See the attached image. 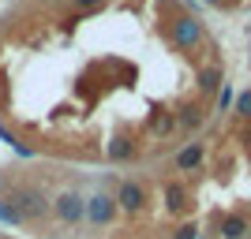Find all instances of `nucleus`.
<instances>
[{
  "label": "nucleus",
  "instance_id": "nucleus-7",
  "mask_svg": "<svg viewBox=\"0 0 251 239\" xmlns=\"http://www.w3.org/2000/svg\"><path fill=\"white\" fill-rule=\"evenodd\" d=\"M202 157H206V142H188L173 157V165H176V172H195L202 165Z\"/></svg>",
  "mask_w": 251,
  "mask_h": 239
},
{
  "label": "nucleus",
  "instance_id": "nucleus-3",
  "mask_svg": "<svg viewBox=\"0 0 251 239\" xmlns=\"http://www.w3.org/2000/svg\"><path fill=\"white\" fill-rule=\"evenodd\" d=\"M116 198L113 195H105V191H98V195L86 198V206H83V220H90L94 228H105V224H113L116 220Z\"/></svg>",
  "mask_w": 251,
  "mask_h": 239
},
{
  "label": "nucleus",
  "instance_id": "nucleus-6",
  "mask_svg": "<svg viewBox=\"0 0 251 239\" xmlns=\"http://www.w3.org/2000/svg\"><path fill=\"white\" fill-rule=\"evenodd\" d=\"M218 236L221 239H248L251 236V220L244 213H225L218 220Z\"/></svg>",
  "mask_w": 251,
  "mask_h": 239
},
{
  "label": "nucleus",
  "instance_id": "nucleus-18",
  "mask_svg": "<svg viewBox=\"0 0 251 239\" xmlns=\"http://www.w3.org/2000/svg\"><path fill=\"white\" fill-rule=\"evenodd\" d=\"M202 4H225V0H202Z\"/></svg>",
  "mask_w": 251,
  "mask_h": 239
},
{
  "label": "nucleus",
  "instance_id": "nucleus-11",
  "mask_svg": "<svg viewBox=\"0 0 251 239\" xmlns=\"http://www.w3.org/2000/svg\"><path fill=\"white\" fill-rule=\"evenodd\" d=\"M131 157H135V142L127 135H120V138L109 142V161H131Z\"/></svg>",
  "mask_w": 251,
  "mask_h": 239
},
{
  "label": "nucleus",
  "instance_id": "nucleus-12",
  "mask_svg": "<svg viewBox=\"0 0 251 239\" xmlns=\"http://www.w3.org/2000/svg\"><path fill=\"white\" fill-rule=\"evenodd\" d=\"M173 127H176V116H173V112H165V109H157V112L150 116V131H154V135H161V138H165L169 131H173Z\"/></svg>",
  "mask_w": 251,
  "mask_h": 239
},
{
  "label": "nucleus",
  "instance_id": "nucleus-16",
  "mask_svg": "<svg viewBox=\"0 0 251 239\" xmlns=\"http://www.w3.org/2000/svg\"><path fill=\"white\" fill-rule=\"evenodd\" d=\"M72 8H79L83 15H90V11H98V8H105V0H68Z\"/></svg>",
  "mask_w": 251,
  "mask_h": 239
},
{
  "label": "nucleus",
  "instance_id": "nucleus-8",
  "mask_svg": "<svg viewBox=\"0 0 251 239\" xmlns=\"http://www.w3.org/2000/svg\"><path fill=\"white\" fill-rule=\"evenodd\" d=\"M173 116H176V127H180V131H199V127H202V120H206L202 105H195V101L180 105V109H176Z\"/></svg>",
  "mask_w": 251,
  "mask_h": 239
},
{
  "label": "nucleus",
  "instance_id": "nucleus-2",
  "mask_svg": "<svg viewBox=\"0 0 251 239\" xmlns=\"http://www.w3.org/2000/svg\"><path fill=\"white\" fill-rule=\"evenodd\" d=\"M169 42L176 45L180 52H191L202 45V22L195 15H176V19L169 22Z\"/></svg>",
  "mask_w": 251,
  "mask_h": 239
},
{
  "label": "nucleus",
  "instance_id": "nucleus-10",
  "mask_svg": "<svg viewBox=\"0 0 251 239\" xmlns=\"http://www.w3.org/2000/svg\"><path fill=\"white\" fill-rule=\"evenodd\" d=\"M188 206H191L188 187H184V183H176V179H173V183H165V209H169V213H184Z\"/></svg>",
  "mask_w": 251,
  "mask_h": 239
},
{
  "label": "nucleus",
  "instance_id": "nucleus-9",
  "mask_svg": "<svg viewBox=\"0 0 251 239\" xmlns=\"http://www.w3.org/2000/svg\"><path fill=\"white\" fill-rule=\"evenodd\" d=\"M221 86H225V75H221L218 64H206V67H199V94H202V97L218 94Z\"/></svg>",
  "mask_w": 251,
  "mask_h": 239
},
{
  "label": "nucleus",
  "instance_id": "nucleus-14",
  "mask_svg": "<svg viewBox=\"0 0 251 239\" xmlns=\"http://www.w3.org/2000/svg\"><path fill=\"white\" fill-rule=\"evenodd\" d=\"M173 239H199V224H195V220H184V224L173 232Z\"/></svg>",
  "mask_w": 251,
  "mask_h": 239
},
{
  "label": "nucleus",
  "instance_id": "nucleus-1",
  "mask_svg": "<svg viewBox=\"0 0 251 239\" xmlns=\"http://www.w3.org/2000/svg\"><path fill=\"white\" fill-rule=\"evenodd\" d=\"M4 202L19 213L23 224H45L52 217V198H45V191L38 183H15V187H8Z\"/></svg>",
  "mask_w": 251,
  "mask_h": 239
},
{
  "label": "nucleus",
  "instance_id": "nucleus-13",
  "mask_svg": "<svg viewBox=\"0 0 251 239\" xmlns=\"http://www.w3.org/2000/svg\"><path fill=\"white\" fill-rule=\"evenodd\" d=\"M0 224H15V228H23L19 213H15V209H11L8 202H4V198H0Z\"/></svg>",
  "mask_w": 251,
  "mask_h": 239
},
{
  "label": "nucleus",
  "instance_id": "nucleus-19",
  "mask_svg": "<svg viewBox=\"0 0 251 239\" xmlns=\"http://www.w3.org/2000/svg\"><path fill=\"white\" fill-rule=\"evenodd\" d=\"M248 239H251V236H248Z\"/></svg>",
  "mask_w": 251,
  "mask_h": 239
},
{
  "label": "nucleus",
  "instance_id": "nucleus-5",
  "mask_svg": "<svg viewBox=\"0 0 251 239\" xmlns=\"http://www.w3.org/2000/svg\"><path fill=\"white\" fill-rule=\"evenodd\" d=\"M83 206H86V198L79 191H60L52 198V217L60 224H83Z\"/></svg>",
  "mask_w": 251,
  "mask_h": 239
},
{
  "label": "nucleus",
  "instance_id": "nucleus-4",
  "mask_svg": "<svg viewBox=\"0 0 251 239\" xmlns=\"http://www.w3.org/2000/svg\"><path fill=\"white\" fill-rule=\"evenodd\" d=\"M116 209L120 213H127V217H139L143 209H147V202H150V195H147V187L143 183H135V179H124L120 187H116Z\"/></svg>",
  "mask_w": 251,
  "mask_h": 239
},
{
  "label": "nucleus",
  "instance_id": "nucleus-17",
  "mask_svg": "<svg viewBox=\"0 0 251 239\" xmlns=\"http://www.w3.org/2000/svg\"><path fill=\"white\" fill-rule=\"evenodd\" d=\"M232 101H236V94H232L229 86H221V90H218V105H221V109H229Z\"/></svg>",
  "mask_w": 251,
  "mask_h": 239
},
{
  "label": "nucleus",
  "instance_id": "nucleus-15",
  "mask_svg": "<svg viewBox=\"0 0 251 239\" xmlns=\"http://www.w3.org/2000/svg\"><path fill=\"white\" fill-rule=\"evenodd\" d=\"M232 109H236V116H248L251 120V90H244V94L232 101Z\"/></svg>",
  "mask_w": 251,
  "mask_h": 239
}]
</instances>
